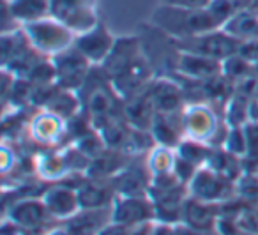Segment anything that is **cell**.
I'll return each mask as SVG.
<instances>
[{
    "label": "cell",
    "instance_id": "obj_39",
    "mask_svg": "<svg viewBox=\"0 0 258 235\" xmlns=\"http://www.w3.org/2000/svg\"><path fill=\"white\" fill-rule=\"evenodd\" d=\"M23 235H29V233H23Z\"/></svg>",
    "mask_w": 258,
    "mask_h": 235
},
{
    "label": "cell",
    "instance_id": "obj_4",
    "mask_svg": "<svg viewBox=\"0 0 258 235\" xmlns=\"http://www.w3.org/2000/svg\"><path fill=\"white\" fill-rule=\"evenodd\" d=\"M50 16L76 36L89 32L101 22L97 0H50Z\"/></svg>",
    "mask_w": 258,
    "mask_h": 235
},
{
    "label": "cell",
    "instance_id": "obj_17",
    "mask_svg": "<svg viewBox=\"0 0 258 235\" xmlns=\"http://www.w3.org/2000/svg\"><path fill=\"white\" fill-rule=\"evenodd\" d=\"M219 75H223V64L219 61L180 51L175 64V73L172 76L193 80V82H207Z\"/></svg>",
    "mask_w": 258,
    "mask_h": 235
},
{
    "label": "cell",
    "instance_id": "obj_36",
    "mask_svg": "<svg viewBox=\"0 0 258 235\" xmlns=\"http://www.w3.org/2000/svg\"><path fill=\"white\" fill-rule=\"evenodd\" d=\"M41 235H71V231L66 228L64 223H58V224H53V226L46 228Z\"/></svg>",
    "mask_w": 258,
    "mask_h": 235
},
{
    "label": "cell",
    "instance_id": "obj_11",
    "mask_svg": "<svg viewBox=\"0 0 258 235\" xmlns=\"http://www.w3.org/2000/svg\"><path fill=\"white\" fill-rule=\"evenodd\" d=\"M147 94L156 113H180L187 104L182 85L172 76H154L147 87Z\"/></svg>",
    "mask_w": 258,
    "mask_h": 235
},
{
    "label": "cell",
    "instance_id": "obj_35",
    "mask_svg": "<svg viewBox=\"0 0 258 235\" xmlns=\"http://www.w3.org/2000/svg\"><path fill=\"white\" fill-rule=\"evenodd\" d=\"M172 235H202V233L197 230H193L191 226H187L186 223H177V224H173Z\"/></svg>",
    "mask_w": 258,
    "mask_h": 235
},
{
    "label": "cell",
    "instance_id": "obj_32",
    "mask_svg": "<svg viewBox=\"0 0 258 235\" xmlns=\"http://www.w3.org/2000/svg\"><path fill=\"white\" fill-rule=\"evenodd\" d=\"M211 0H161V4L175 8H205Z\"/></svg>",
    "mask_w": 258,
    "mask_h": 235
},
{
    "label": "cell",
    "instance_id": "obj_16",
    "mask_svg": "<svg viewBox=\"0 0 258 235\" xmlns=\"http://www.w3.org/2000/svg\"><path fill=\"white\" fill-rule=\"evenodd\" d=\"M76 193H78L80 209H110L117 196L111 179L83 177L76 184Z\"/></svg>",
    "mask_w": 258,
    "mask_h": 235
},
{
    "label": "cell",
    "instance_id": "obj_2",
    "mask_svg": "<svg viewBox=\"0 0 258 235\" xmlns=\"http://www.w3.org/2000/svg\"><path fill=\"white\" fill-rule=\"evenodd\" d=\"M184 138L223 147L230 126L212 103H189L182 110Z\"/></svg>",
    "mask_w": 258,
    "mask_h": 235
},
{
    "label": "cell",
    "instance_id": "obj_8",
    "mask_svg": "<svg viewBox=\"0 0 258 235\" xmlns=\"http://www.w3.org/2000/svg\"><path fill=\"white\" fill-rule=\"evenodd\" d=\"M4 217L22 228L25 233L30 231H41L43 233L51 223V216L48 212L41 196H27V198H16L6 205Z\"/></svg>",
    "mask_w": 258,
    "mask_h": 235
},
{
    "label": "cell",
    "instance_id": "obj_13",
    "mask_svg": "<svg viewBox=\"0 0 258 235\" xmlns=\"http://www.w3.org/2000/svg\"><path fill=\"white\" fill-rule=\"evenodd\" d=\"M115 41H117V37L111 36L108 27L103 22H99L89 32L76 36L75 46L78 48L80 53L89 58L90 64L101 68L103 62L108 58V55L111 53V50H113Z\"/></svg>",
    "mask_w": 258,
    "mask_h": 235
},
{
    "label": "cell",
    "instance_id": "obj_6",
    "mask_svg": "<svg viewBox=\"0 0 258 235\" xmlns=\"http://www.w3.org/2000/svg\"><path fill=\"white\" fill-rule=\"evenodd\" d=\"M173 41H175L177 48L180 51L202 55V57L214 58V61L219 62L235 55L240 46L239 41L233 39L232 36H228L223 29L200 34V36L186 37V39H173Z\"/></svg>",
    "mask_w": 258,
    "mask_h": 235
},
{
    "label": "cell",
    "instance_id": "obj_15",
    "mask_svg": "<svg viewBox=\"0 0 258 235\" xmlns=\"http://www.w3.org/2000/svg\"><path fill=\"white\" fill-rule=\"evenodd\" d=\"M111 181L117 196H149L152 175L145 161L144 163L129 161L127 166L118 171Z\"/></svg>",
    "mask_w": 258,
    "mask_h": 235
},
{
    "label": "cell",
    "instance_id": "obj_12",
    "mask_svg": "<svg viewBox=\"0 0 258 235\" xmlns=\"http://www.w3.org/2000/svg\"><path fill=\"white\" fill-rule=\"evenodd\" d=\"M145 221H156L154 203L149 196H115L111 203V223L131 228Z\"/></svg>",
    "mask_w": 258,
    "mask_h": 235
},
{
    "label": "cell",
    "instance_id": "obj_3",
    "mask_svg": "<svg viewBox=\"0 0 258 235\" xmlns=\"http://www.w3.org/2000/svg\"><path fill=\"white\" fill-rule=\"evenodd\" d=\"M22 29L29 39L30 46L46 58H53L75 46L76 34L51 16L29 23Z\"/></svg>",
    "mask_w": 258,
    "mask_h": 235
},
{
    "label": "cell",
    "instance_id": "obj_20",
    "mask_svg": "<svg viewBox=\"0 0 258 235\" xmlns=\"http://www.w3.org/2000/svg\"><path fill=\"white\" fill-rule=\"evenodd\" d=\"M108 223H111V207L110 209H80L64 224L71 231V235H97Z\"/></svg>",
    "mask_w": 258,
    "mask_h": 235
},
{
    "label": "cell",
    "instance_id": "obj_28",
    "mask_svg": "<svg viewBox=\"0 0 258 235\" xmlns=\"http://www.w3.org/2000/svg\"><path fill=\"white\" fill-rule=\"evenodd\" d=\"M223 149L226 152L233 154L237 157H244L247 154V135H246V126L242 128H230L226 140L223 143Z\"/></svg>",
    "mask_w": 258,
    "mask_h": 235
},
{
    "label": "cell",
    "instance_id": "obj_37",
    "mask_svg": "<svg viewBox=\"0 0 258 235\" xmlns=\"http://www.w3.org/2000/svg\"><path fill=\"white\" fill-rule=\"evenodd\" d=\"M172 231H173V224L158 223V221H156L154 230H152V235H172Z\"/></svg>",
    "mask_w": 258,
    "mask_h": 235
},
{
    "label": "cell",
    "instance_id": "obj_21",
    "mask_svg": "<svg viewBox=\"0 0 258 235\" xmlns=\"http://www.w3.org/2000/svg\"><path fill=\"white\" fill-rule=\"evenodd\" d=\"M122 117H124V121L131 128L151 131L152 121L156 117V110L152 106L147 90L124 101V104H122Z\"/></svg>",
    "mask_w": 258,
    "mask_h": 235
},
{
    "label": "cell",
    "instance_id": "obj_34",
    "mask_svg": "<svg viewBox=\"0 0 258 235\" xmlns=\"http://www.w3.org/2000/svg\"><path fill=\"white\" fill-rule=\"evenodd\" d=\"M97 235H127V228L115 223H108Z\"/></svg>",
    "mask_w": 258,
    "mask_h": 235
},
{
    "label": "cell",
    "instance_id": "obj_29",
    "mask_svg": "<svg viewBox=\"0 0 258 235\" xmlns=\"http://www.w3.org/2000/svg\"><path fill=\"white\" fill-rule=\"evenodd\" d=\"M235 193L246 203H258V173H244L235 182Z\"/></svg>",
    "mask_w": 258,
    "mask_h": 235
},
{
    "label": "cell",
    "instance_id": "obj_5",
    "mask_svg": "<svg viewBox=\"0 0 258 235\" xmlns=\"http://www.w3.org/2000/svg\"><path fill=\"white\" fill-rule=\"evenodd\" d=\"M147 62L149 61L144 53L140 36L117 37L113 50L108 55L106 61L103 62V66H101V71L104 73V76L110 82H113V80L135 71L140 66L147 64Z\"/></svg>",
    "mask_w": 258,
    "mask_h": 235
},
{
    "label": "cell",
    "instance_id": "obj_18",
    "mask_svg": "<svg viewBox=\"0 0 258 235\" xmlns=\"http://www.w3.org/2000/svg\"><path fill=\"white\" fill-rule=\"evenodd\" d=\"M219 217V207L216 203H207L197 200L193 196H187L182 207V221L193 230L205 233V231L214 230L216 221Z\"/></svg>",
    "mask_w": 258,
    "mask_h": 235
},
{
    "label": "cell",
    "instance_id": "obj_7",
    "mask_svg": "<svg viewBox=\"0 0 258 235\" xmlns=\"http://www.w3.org/2000/svg\"><path fill=\"white\" fill-rule=\"evenodd\" d=\"M187 189H189V196L207 203H216V205L237 196L235 182H232L225 175L218 173L209 166L198 168L195 177L187 184Z\"/></svg>",
    "mask_w": 258,
    "mask_h": 235
},
{
    "label": "cell",
    "instance_id": "obj_24",
    "mask_svg": "<svg viewBox=\"0 0 258 235\" xmlns=\"http://www.w3.org/2000/svg\"><path fill=\"white\" fill-rule=\"evenodd\" d=\"M44 110L53 111L55 115H58V117L68 122L69 119L78 115L83 110V106H82V99H80V94L76 90H68L60 87L58 92L55 94V97L50 101V104Z\"/></svg>",
    "mask_w": 258,
    "mask_h": 235
},
{
    "label": "cell",
    "instance_id": "obj_1",
    "mask_svg": "<svg viewBox=\"0 0 258 235\" xmlns=\"http://www.w3.org/2000/svg\"><path fill=\"white\" fill-rule=\"evenodd\" d=\"M152 25L170 36L172 39L200 36L205 32L223 29L209 8H175L161 4L152 13Z\"/></svg>",
    "mask_w": 258,
    "mask_h": 235
},
{
    "label": "cell",
    "instance_id": "obj_30",
    "mask_svg": "<svg viewBox=\"0 0 258 235\" xmlns=\"http://www.w3.org/2000/svg\"><path fill=\"white\" fill-rule=\"evenodd\" d=\"M240 230L247 235H258V203L256 205H247L237 217Z\"/></svg>",
    "mask_w": 258,
    "mask_h": 235
},
{
    "label": "cell",
    "instance_id": "obj_14",
    "mask_svg": "<svg viewBox=\"0 0 258 235\" xmlns=\"http://www.w3.org/2000/svg\"><path fill=\"white\" fill-rule=\"evenodd\" d=\"M41 198H43L44 205H46L48 212H50L51 219L55 223H66V221L71 219L80 210V200H78V193H76V186L57 182V184L50 186L43 193Z\"/></svg>",
    "mask_w": 258,
    "mask_h": 235
},
{
    "label": "cell",
    "instance_id": "obj_38",
    "mask_svg": "<svg viewBox=\"0 0 258 235\" xmlns=\"http://www.w3.org/2000/svg\"><path fill=\"white\" fill-rule=\"evenodd\" d=\"M249 122L258 124V97H253L249 103Z\"/></svg>",
    "mask_w": 258,
    "mask_h": 235
},
{
    "label": "cell",
    "instance_id": "obj_9",
    "mask_svg": "<svg viewBox=\"0 0 258 235\" xmlns=\"http://www.w3.org/2000/svg\"><path fill=\"white\" fill-rule=\"evenodd\" d=\"M27 136L43 149H57L68 140V122L50 110H37L27 126Z\"/></svg>",
    "mask_w": 258,
    "mask_h": 235
},
{
    "label": "cell",
    "instance_id": "obj_26",
    "mask_svg": "<svg viewBox=\"0 0 258 235\" xmlns=\"http://www.w3.org/2000/svg\"><path fill=\"white\" fill-rule=\"evenodd\" d=\"M175 152L179 157L193 163L195 166L202 168L207 164L209 156H211V152H212V145H207V143H202V142H195V140H189V138H184L182 142H180V145L175 149Z\"/></svg>",
    "mask_w": 258,
    "mask_h": 235
},
{
    "label": "cell",
    "instance_id": "obj_25",
    "mask_svg": "<svg viewBox=\"0 0 258 235\" xmlns=\"http://www.w3.org/2000/svg\"><path fill=\"white\" fill-rule=\"evenodd\" d=\"M175 159H177L175 149L161 147V145H156L154 149L145 156V163H147V168H149V171H151L152 177L173 173Z\"/></svg>",
    "mask_w": 258,
    "mask_h": 235
},
{
    "label": "cell",
    "instance_id": "obj_33",
    "mask_svg": "<svg viewBox=\"0 0 258 235\" xmlns=\"http://www.w3.org/2000/svg\"><path fill=\"white\" fill-rule=\"evenodd\" d=\"M156 221H145V223L135 224V226L127 228V235H152Z\"/></svg>",
    "mask_w": 258,
    "mask_h": 235
},
{
    "label": "cell",
    "instance_id": "obj_10",
    "mask_svg": "<svg viewBox=\"0 0 258 235\" xmlns=\"http://www.w3.org/2000/svg\"><path fill=\"white\" fill-rule=\"evenodd\" d=\"M51 62H53L58 87L68 90H76V92L85 85L90 71L94 69L89 58L80 53L76 46L69 48L64 53L53 57Z\"/></svg>",
    "mask_w": 258,
    "mask_h": 235
},
{
    "label": "cell",
    "instance_id": "obj_27",
    "mask_svg": "<svg viewBox=\"0 0 258 235\" xmlns=\"http://www.w3.org/2000/svg\"><path fill=\"white\" fill-rule=\"evenodd\" d=\"M221 64H223V75H225L230 82L235 83V85L239 82H242V80L256 78V76H254V64L247 62L246 58H242L239 53L228 57L226 61H223Z\"/></svg>",
    "mask_w": 258,
    "mask_h": 235
},
{
    "label": "cell",
    "instance_id": "obj_19",
    "mask_svg": "<svg viewBox=\"0 0 258 235\" xmlns=\"http://www.w3.org/2000/svg\"><path fill=\"white\" fill-rule=\"evenodd\" d=\"M151 135L154 138L156 145L177 149L184 140V128H182V111L180 113L163 115L156 113L151 126Z\"/></svg>",
    "mask_w": 258,
    "mask_h": 235
},
{
    "label": "cell",
    "instance_id": "obj_23",
    "mask_svg": "<svg viewBox=\"0 0 258 235\" xmlns=\"http://www.w3.org/2000/svg\"><path fill=\"white\" fill-rule=\"evenodd\" d=\"M223 30L239 43L258 41V11L253 8L239 9L223 25Z\"/></svg>",
    "mask_w": 258,
    "mask_h": 235
},
{
    "label": "cell",
    "instance_id": "obj_22",
    "mask_svg": "<svg viewBox=\"0 0 258 235\" xmlns=\"http://www.w3.org/2000/svg\"><path fill=\"white\" fill-rule=\"evenodd\" d=\"M6 11L20 27L50 16V0H4Z\"/></svg>",
    "mask_w": 258,
    "mask_h": 235
},
{
    "label": "cell",
    "instance_id": "obj_31",
    "mask_svg": "<svg viewBox=\"0 0 258 235\" xmlns=\"http://www.w3.org/2000/svg\"><path fill=\"white\" fill-rule=\"evenodd\" d=\"M237 53L247 62L256 66L258 64V41H247V43H240L239 51Z\"/></svg>",
    "mask_w": 258,
    "mask_h": 235
}]
</instances>
